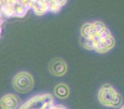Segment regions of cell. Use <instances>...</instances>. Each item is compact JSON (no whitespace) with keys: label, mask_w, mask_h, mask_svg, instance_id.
Listing matches in <instances>:
<instances>
[{"label":"cell","mask_w":124,"mask_h":109,"mask_svg":"<svg viewBox=\"0 0 124 109\" xmlns=\"http://www.w3.org/2000/svg\"><path fill=\"white\" fill-rule=\"evenodd\" d=\"M49 71L55 76H63L68 70V65L66 62L60 57H56L52 59L48 65Z\"/></svg>","instance_id":"obj_6"},{"label":"cell","mask_w":124,"mask_h":109,"mask_svg":"<svg viewBox=\"0 0 124 109\" xmlns=\"http://www.w3.org/2000/svg\"><path fill=\"white\" fill-rule=\"evenodd\" d=\"M0 3H1V1H0ZM3 14L1 13V11L0 10V36H1V25L3 23Z\"/></svg>","instance_id":"obj_10"},{"label":"cell","mask_w":124,"mask_h":109,"mask_svg":"<svg viewBox=\"0 0 124 109\" xmlns=\"http://www.w3.org/2000/svg\"><path fill=\"white\" fill-rule=\"evenodd\" d=\"M120 109H124V106H123V107H122L120 108Z\"/></svg>","instance_id":"obj_11"},{"label":"cell","mask_w":124,"mask_h":109,"mask_svg":"<svg viewBox=\"0 0 124 109\" xmlns=\"http://www.w3.org/2000/svg\"><path fill=\"white\" fill-rule=\"evenodd\" d=\"M21 107V99L14 94H7L0 99L1 109H19Z\"/></svg>","instance_id":"obj_7"},{"label":"cell","mask_w":124,"mask_h":109,"mask_svg":"<svg viewBox=\"0 0 124 109\" xmlns=\"http://www.w3.org/2000/svg\"><path fill=\"white\" fill-rule=\"evenodd\" d=\"M54 94L57 98L65 99L69 96L70 88L66 83H59L55 86L54 88Z\"/></svg>","instance_id":"obj_9"},{"label":"cell","mask_w":124,"mask_h":109,"mask_svg":"<svg viewBox=\"0 0 124 109\" xmlns=\"http://www.w3.org/2000/svg\"><path fill=\"white\" fill-rule=\"evenodd\" d=\"M31 7L29 1H1L0 10L5 17H21L25 16Z\"/></svg>","instance_id":"obj_3"},{"label":"cell","mask_w":124,"mask_h":109,"mask_svg":"<svg viewBox=\"0 0 124 109\" xmlns=\"http://www.w3.org/2000/svg\"><path fill=\"white\" fill-rule=\"evenodd\" d=\"M30 6L33 9V12L38 15H43L45 12H48V10L54 12L53 7L51 5V1L46 2V1H30Z\"/></svg>","instance_id":"obj_8"},{"label":"cell","mask_w":124,"mask_h":109,"mask_svg":"<svg viewBox=\"0 0 124 109\" xmlns=\"http://www.w3.org/2000/svg\"><path fill=\"white\" fill-rule=\"evenodd\" d=\"M80 32L82 44L88 50L104 54L112 49L116 44L112 33L101 21L85 23Z\"/></svg>","instance_id":"obj_1"},{"label":"cell","mask_w":124,"mask_h":109,"mask_svg":"<svg viewBox=\"0 0 124 109\" xmlns=\"http://www.w3.org/2000/svg\"><path fill=\"white\" fill-rule=\"evenodd\" d=\"M54 97L51 94L37 95L21 105L19 109H48L54 105Z\"/></svg>","instance_id":"obj_5"},{"label":"cell","mask_w":124,"mask_h":109,"mask_svg":"<svg viewBox=\"0 0 124 109\" xmlns=\"http://www.w3.org/2000/svg\"><path fill=\"white\" fill-rule=\"evenodd\" d=\"M98 98L103 106L119 108L122 104V97L116 89L109 83H105L100 87Z\"/></svg>","instance_id":"obj_2"},{"label":"cell","mask_w":124,"mask_h":109,"mask_svg":"<svg viewBox=\"0 0 124 109\" xmlns=\"http://www.w3.org/2000/svg\"><path fill=\"white\" fill-rule=\"evenodd\" d=\"M14 90L17 93H27L31 91L34 86V79L30 73L26 71L17 73L12 81Z\"/></svg>","instance_id":"obj_4"}]
</instances>
